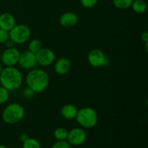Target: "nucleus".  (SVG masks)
Segmentation results:
<instances>
[{
    "mask_svg": "<svg viewBox=\"0 0 148 148\" xmlns=\"http://www.w3.org/2000/svg\"><path fill=\"white\" fill-rule=\"evenodd\" d=\"M0 148H7L6 146L3 145H0Z\"/></svg>",
    "mask_w": 148,
    "mask_h": 148,
    "instance_id": "c756f323",
    "label": "nucleus"
},
{
    "mask_svg": "<svg viewBox=\"0 0 148 148\" xmlns=\"http://www.w3.org/2000/svg\"><path fill=\"white\" fill-rule=\"evenodd\" d=\"M20 52L15 47L7 48L1 56V62L6 66H14L18 63Z\"/></svg>",
    "mask_w": 148,
    "mask_h": 148,
    "instance_id": "6e6552de",
    "label": "nucleus"
},
{
    "mask_svg": "<svg viewBox=\"0 0 148 148\" xmlns=\"http://www.w3.org/2000/svg\"><path fill=\"white\" fill-rule=\"evenodd\" d=\"M88 63L93 67H101L108 63V59L103 52L98 49H94L88 55Z\"/></svg>",
    "mask_w": 148,
    "mask_h": 148,
    "instance_id": "0eeeda50",
    "label": "nucleus"
},
{
    "mask_svg": "<svg viewBox=\"0 0 148 148\" xmlns=\"http://www.w3.org/2000/svg\"><path fill=\"white\" fill-rule=\"evenodd\" d=\"M10 38L15 44H23L29 40L31 36L30 29L25 25H15L9 31Z\"/></svg>",
    "mask_w": 148,
    "mask_h": 148,
    "instance_id": "39448f33",
    "label": "nucleus"
},
{
    "mask_svg": "<svg viewBox=\"0 0 148 148\" xmlns=\"http://www.w3.org/2000/svg\"><path fill=\"white\" fill-rule=\"evenodd\" d=\"M28 138H29L28 134H25V133H23V134H22L20 136V141H22V142H23V143H24V142L25 141V140H27Z\"/></svg>",
    "mask_w": 148,
    "mask_h": 148,
    "instance_id": "bb28decb",
    "label": "nucleus"
},
{
    "mask_svg": "<svg viewBox=\"0 0 148 148\" xmlns=\"http://www.w3.org/2000/svg\"><path fill=\"white\" fill-rule=\"evenodd\" d=\"M51 148H71V145L66 140H57L53 143Z\"/></svg>",
    "mask_w": 148,
    "mask_h": 148,
    "instance_id": "412c9836",
    "label": "nucleus"
},
{
    "mask_svg": "<svg viewBox=\"0 0 148 148\" xmlns=\"http://www.w3.org/2000/svg\"><path fill=\"white\" fill-rule=\"evenodd\" d=\"M79 21V17L72 12H66L61 15L59 18V23L61 25L66 28H70V27H75L77 25Z\"/></svg>",
    "mask_w": 148,
    "mask_h": 148,
    "instance_id": "9b49d317",
    "label": "nucleus"
},
{
    "mask_svg": "<svg viewBox=\"0 0 148 148\" xmlns=\"http://www.w3.org/2000/svg\"><path fill=\"white\" fill-rule=\"evenodd\" d=\"M87 138V134L85 130L82 128H74L68 132L67 142L70 145L79 146L83 144Z\"/></svg>",
    "mask_w": 148,
    "mask_h": 148,
    "instance_id": "1a4fd4ad",
    "label": "nucleus"
},
{
    "mask_svg": "<svg viewBox=\"0 0 148 148\" xmlns=\"http://www.w3.org/2000/svg\"><path fill=\"white\" fill-rule=\"evenodd\" d=\"M141 40H143L144 43H147V42H148V32L147 31H145L144 33H142Z\"/></svg>",
    "mask_w": 148,
    "mask_h": 148,
    "instance_id": "393cba45",
    "label": "nucleus"
},
{
    "mask_svg": "<svg viewBox=\"0 0 148 148\" xmlns=\"http://www.w3.org/2000/svg\"><path fill=\"white\" fill-rule=\"evenodd\" d=\"M3 69H4V67H3L2 64H1L0 63V75H1V72H2V70H3Z\"/></svg>",
    "mask_w": 148,
    "mask_h": 148,
    "instance_id": "c85d7f7f",
    "label": "nucleus"
},
{
    "mask_svg": "<svg viewBox=\"0 0 148 148\" xmlns=\"http://www.w3.org/2000/svg\"><path fill=\"white\" fill-rule=\"evenodd\" d=\"M78 109L72 104H66L61 109V114L65 119L72 120L76 118Z\"/></svg>",
    "mask_w": 148,
    "mask_h": 148,
    "instance_id": "4468645a",
    "label": "nucleus"
},
{
    "mask_svg": "<svg viewBox=\"0 0 148 148\" xmlns=\"http://www.w3.org/2000/svg\"><path fill=\"white\" fill-rule=\"evenodd\" d=\"M98 0H80L82 6L85 8H92L95 7L98 3Z\"/></svg>",
    "mask_w": 148,
    "mask_h": 148,
    "instance_id": "4be33fe9",
    "label": "nucleus"
},
{
    "mask_svg": "<svg viewBox=\"0 0 148 148\" xmlns=\"http://www.w3.org/2000/svg\"><path fill=\"white\" fill-rule=\"evenodd\" d=\"M25 116V109L23 106L17 103H12L5 107L2 113V119L8 124L19 122Z\"/></svg>",
    "mask_w": 148,
    "mask_h": 148,
    "instance_id": "20e7f679",
    "label": "nucleus"
},
{
    "mask_svg": "<svg viewBox=\"0 0 148 148\" xmlns=\"http://www.w3.org/2000/svg\"><path fill=\"white\" fill-rule=\"evenodd\" d=\"M75 119L78 124L85 129L93 128L98 121V114L95 109L90 107H83L78 110Z\"/></svg>",
    "mask_w": 148,
    "mask_h": 148,
    "instance_id": "7ed1b4c3",
    "label": "nucleus"
},
{
    "mask_svg": "<svg viewBox=\"0 0 148 148\" xmlns=\"http://www.w3.org/2000/svg\"><path fill=\"white\" fill-rule=\"evenodd\" d=\"M17 64L24 69L30 70L32 69H34L38 64L36 62V53H32L28 50L24 51L20 53Z\"/></svg>",
    "mask_w": 148,
    "mask_h": 148,
    "instance_id": "9d476101",
    "label": "nucleus"
},
{
    "mask_svg": "<svg viewBox=\"0 0 148 148\" xmlns=\"http://www.w3.org/2000/svg\"><path fill=\"white\" fill-rule=\"evenodd\" d=\"M67 135L68 131L64 127H59L53 132V137L56 140H66Z\"/></svg>",
    "mask_w": 148,
    "mask_h": 148,
    "instance_id": "f3484780",
    "label": "nucleus"
},
{
    "mask_svg": "<svg viewBox=\"0 0 148 148\" xmlns=\"http://www.w3.org/2000/svg\"><path fill=\"white\" fill-rule=\"evenodd\" d=\"M49 76L47 72L41 69H32L26 76V83L35 93L41 92L49 85Z\"/></svg>",
    "mask_w": 148,
    "mask_h": 148,
    "instance_id": "f257e3e1",
    "label": "nucleus"
},
{
    "mask_svg": "<svg viewBox=\"0 0 148 148\" xmlns=\"http://www.w3.org/2000/svg\"><path fill=\"white\" fill-rule=\"evenodd\" d=\"M71 68V62L66 57L59 58L54 64V70L58 75H64L68 73Z\"/></svg>",
    "mask_w": 148,
    "mask_h": 148,
    "instance_id": "f8f14e48",
    "label": "nucleus"
},
{
    "mask_svg": "<svg viewBox=\"0 0 148 148\" xmlns=\"http://www.w3.org/2000/svg\"><path fill=\"white\" fill-rule=\"evenodd\" d=\"M23 94L25 98H27V99H31V98H33V96H34L35 92H33L30 88L27 87V88H25L24 90H23Z\"/></svg>",
    "mask_w": 148,
    "mask_h": 148,
    "instance_id": "b1692460",
    "label": "nucleus"
},
{
    "mask_svg": "<svg viewBox=\"0 0 148 148\" xmlns=\"http://www.w3.org/2000/svg\"><path fill=\"white\" fill-rule=\"evenodd\" d=\"M42 49V43L38 39H33L28 44V51L32 53H36Z\"/></svg>",
    "mask_w": 148,
    "mask_h": 148,
    "instance_id": "a211bd4d",
    "label": "nucleus"
},
{
    "mask_svg": "<svg viewBox=\"0 0 148 148\" xmlns=\"http://www.w3.org/2000/svg\"><path fill=\"white\" fill-rule=\"evenodd\" d=\"M23 75L14 66H6L0 75V83L9 91L16 90L23 84Z\"/></svg>",
    "mask_w": 148,
    "mask_h": 148,
    "instance_id": "f03ea898",
    "label": "nucleus"
},
{
    "mask_svg": "<svg viewBox=\"0 0 148 148\" xmlns=\"http://www.w3.org/2000/svg\"><path fill=\"white\" fill-rule=\"evenodd\" d=\"M131 7L133 11L137 14H143L147 10V4L144 0H134Z\"/></svg>",
    "mask_w": 148,
    "mask_h": 148,
    "instance_id": "2eb2a0df",
    "label": "nucleus"
},
{
    "mask_svg": "<svg viewBox=\"0 0 148 148\" xmlns=\"http://www.w3.org/2000/svg\"><path fill=\"white\" fill-rule=\"evenodd\" d=\"M14 45H15V43H14V41H13V40H12L10 38L9 39V40L5 43V46L7 48L14 47Z\"/></svg>",
    "mask_w": 148,
    "mask_h": 148,
    "instance_id": "a878e982",
    "label": "nucleus"
},
{
    "mask_svg": "<svg viewBox=\"0 0 148 148\" xmlns=\"http://www.w3.org/2000/svg\"><path fill=\"white\" fill-rule=\"evenodd\" d=\"M10 39L9 31L0 28V43H5Z\"/></svg>",
    "mask_w": 148,
    "mask_h": 148,
    "instance_id": "5701e85b",
    "label": "nucleus"
},
{
    "mask_svg": "<svg viewBox=\"0 0 148 148\" xmlns=\"http://www.w3.org/2000/svg\"><path fill=\"white\" fill-rule=\"evenodd\" d=\"M36 62L42 66H48L52 64L55 61V53L49 48H42L36 53Z\"/></svg>",
    "mask_w": 148,
    "mask_h": 148,
    "instance_id": "423d86ee",
    "label": "nucleus"
},
{
    "mask_svg": "<svg viewBox=\"0 0 148 148\" xmlns=\"http://www.w3.org/2000/svg\"><path fill=\"white\" fill-rule=\"evenodd\" d=\"M134 0H113L114 7L119 10H125L131 7Z\"/></svg>",
    "mask_w": 148,
    "mask_h": 148,
    "instance_id": "dca6fc26",
    "label": "nucleus"
},
{
    "mask_svg": "<svg viewBox=\"0 0 148 148\" xmlns=\"http://www.w3.org/2000/svg\"><path fill=\"white\" fill-rule=\"evenodd\" d=\"M9 97H10V91L4 87L0 86V105L7 102L9 99Z\"/></svg>",
    "mask_w": 148,
    "mask_h": 148,
    "instance_id": "aec40b11",
    "label": "nucleus"
},
{
    "mask_svg": "<svg viewBox=\"0 0 148 148\" xmlns=\"http://www.w3.org/2000/svg\"><path fill=\"white\" fill-rule=\"evenodd\" d=\"M23 148H41V146L38 140L29 137L23 143Z\"/></svg>",
    "mask_w": 148,
    "mask_h": 148,
    "instance_id": "6ab92c4d",
    "label": "nucleus"
},
{
    "mask_svg": "<svg viewBox=\"0 0 148 148\" xmlns=\"http://www.w3.org/2000/svg\"><path fill=\"white\" fill-rule=\"evenodd\" d=\"M16 25V20L14 16L9 12H4L0 14V28L10 31Z\"/></svg>",
    "mask_w": 148,
    "mask_h": 148,
    "instance_id": "ddd939ff",
    "label": "nucleus"
},
{
    "mask_svg": "<svg viewBox=\"0 0 148 148\" xmlns=\"http://www.w3.org/2000/svg\"><path fill=\"white\" fill-rule=\"evenodd\" d=\"M145 46L146 52H147V51H148V42H147V43H145Z\"/></svg>",
    "mask_w": 148,
    "mask_h": 148,
    "instance_id": "cd10ccee",
    "label": "nucleus"
}]
</instances>
